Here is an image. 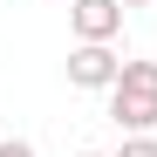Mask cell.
<instances>
[{"instance_id": "cell-8", "label": "cell", "mask_w": 157, "mask_h": 157, "mask_svg": "<svg viewBox=\"0 0 157 157\" xmlns=\"http://www.w3.org/2000/svg\"><path fill=\"white\" fill-rule=\"evenodd\" d=\"M68 7H75V0H68Z\"/></svg>"}, {"instance_id": "cell-2", "label": "cell", "mask_w": 157, "mask_h": 157, "mask_svg": "<svg viewBox=\"0 0 157 157\" xmlns=\"http://www.w3.org/2000/svg\"><path fill=\"white\" fill-rule=\"evenodd\" d=\"M116 75H123V55H116V48H89V41H75V55H68V82H75V89L109 96Z\"/></svg>"}, {"instance_id": "cell-7", "label": "cell", "mask_w": 157, "mask_h": 157, "mask_svg": "<svg viewBox=\"0 0 157 157\" xmlns=\"http://www.w3.org/2000/svg\"><path fill=\"white\" fill-rule=\"evenodd\" d=\"M75 157H102V150H75Z\"/></svg>"}, {"instance_id": "cell-6", "label": "cell", "mask_w": 157, "mask_h": 157, "mask_svg": "<svg viewBox=\"0 0 157 157\" xmlns=\"http://www.w3.org/2000/svg\"><path fill=\"white\" fill-rule=\"evenodd\" d=\"M116 7H150V0H116Z\"/></svg>"}, {"instance_id": "cell-4", "label": "cell", "mask_w": 157, "mask_h": 157, "mask_svg": "<svg viewBox=\"0 0 157 157\" xmlns=\"http://www.w3.org/2000/svg\"><path fill=\"white\" fill-rule=\"evenodd\" d=\"M116 157H157V137H123Z\"/></svg>"}, {"instance_id": "cell-5", "label": "cell", "mask_w": 157, "mask_h": 157, "mask_svg": "<svg viewBox=\"0 0 157 157\" xmlns=\"http://www.w3.org/2000/svg\"><path fill=\"white\" fill-rule=\"evenodd\" d=\"M0 157H34V144H28V137H7V144H0Z\"/></svg>"}, {"instance_id": "cell-1", "label": "cell", "mask_w": 157, "mask_h": 157, "mask_svg": "<svg viewBox=\"0 0 157 157\" xmlns=\"http://www.w3.org/2000/svg\"><path fill=\"white\" fill-rule=\"evenodd\" d=\"M109 123L130 130V137L157 130V62H123L116 89H109Z\"/></svg>"}, {"instance_id": "cell-3", "label": "cell", "mask_w": 157, "mask_h": 157, "mask_svg": "<svg viewBox=\"0 0 157 157\" xmlns=\"http://www.w3.org/2000/svg\"><path fill=\"white\" fill-rule=\"evenodd\" d=\"M68 21H75V41H89V48H109L123 34V7L116 0H75Z\"/></svg>"}]
</instances>
